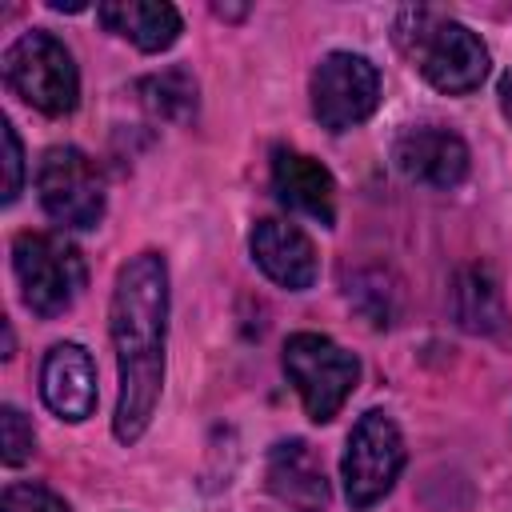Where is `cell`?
Wrapping results in <instances>:
<instances>
[{
  "label": "cell",
  "mask_w": 512,
  "mask_h": 512,
  "mask_svg": "<svg viewBox=\"0 0 512 512\" xmlns=\"http://www.w3.org/2000/svg\"><path fill=\"white\" fill-rule=\"evenodd\" d=\"M496 96H500V112H504V120L512 124V68L500 76V88H496Z\"/></svg>",
  "instance_id": "obj_20"
},
{
  "label": "cell",
  "mask_w": 512,
  "mask_h": 512,
  "mask_svg": "<svg viewBox=\"0 0 512 512\" xmlns=\"http://www.w3.org/2000/svg\"><path fill=\"white\" fill-rule=\"evenodd\" d=\"M96 16L108 32L136 44L140 52H164L180 36V12L160 0H108L96 4Z\"/></svg>",
  "instance_id": "obj_14"
},
{
  "label": "cell",
  "mask_w": 512,
  "mask_h": 512,
  "mask_svg": "<svg viewBox=\"0 0 512 512\" xmlns=\"http://www.w3.org/2000/svg\"><path fill=\"white\" fill-rule=\"evenodd\" d=\"M36 192L60 228H96L104 216V176L96 160L72 144H56L40 156Z\"/></svg>",
  "instance_id": "obj_7"
},
{
  "label": "cell",
  "mask_w": 512,
  "mask_h": 512,
  "mask_svg": "<svg viewBox=\"0 0 512 512\" xmlns=\"http://www.w3.org/2000/svg\"><path fill=\"white\" fill-rule=\"evenodd\" d=\"M0 136H4V200L12 204L20 196V184H24V148H20L12 120L0 124Z\"/></svg>",
  "instance_id": "obj_19"
},
{
  "label": "cell",
  "mask_w": 512,
  "mask_h": 512,
  "mask_svg": "<svg viewBox=\"0 0 512 512\" xmlns=\"http://www.w3.org/2000/svg\"><path fill=\"white\" fill-rule=\"evenodd\" d=\"M4 80L28 108L44 116H68L80 100V72L72 52L44 28H32L8 44Z\"/></svg>",
  "instance_id": "obj_3"
},
{
  "label": "cell",
  "mask_w": 512,
  "mask_h": 512,
  "mask_svg": "<svg viewBox=\"0 0 512 512\" xmlns=\"http://www.w3.org/2000/svg\"><path fill=\"white\" fill-rule=\"evenodd\" d=\"M40 396L44 404L64 420H88L96 408V364L92 356L64 340L52 344L40 364Z\"/></svg>",
  "instance_id": "obj_12"
},
{
  "label": "cell",
  "mask_w": 512,
  "mask_h": 512,
  "mask_svg": "<svg viewBox=\"0 0 512 512\" xmlns=\"http://www.w3.org/2000/svg\"><path fill=\"white\" fill-rule=\"evenodd\" d=\"M452 316L464 332H476V336H488V332L504 328V320H508L504 296H500L496 276L484 264H468V268L456 272V280H452Z\"/></svg>",
  "instance_id": "obj_15"
},
{
  "label": "cell",
  "mask_w": 512,
  "mask_h": 512,
  "mask_svg": "<svg viewBox=\"0 0 512 512\" xmlns=\"http://www.w3.org/2000/svg\"><path fill=\"white\" fill-rule=\"evenodd\" d=\"M12 268L24 304L44 320L68 312L88 280L80 248L56 232H20L12 240Z\"/></svg>",
  "instance_id": "obj_4"
},
{
  "label": "cell",
  "mask_w": 512,
  "mask_h": 512,
  "mask_svg": "<svg viewBox=\"0 0 512 512\" xmlns=\"http://www.w3.org/2000/svg\"><path fill=\"white\" fill-rule=\"evenodd\" d=\"M272 192L292 212L332 228V220H336V184H332V172L320 160H312L308 152H296V148H276L272 152Z\"/></svg>",
  "instance_id": "obj_11"
},
{
  "label": "cell",
  "mask_w": 512,
  "mask_h": 512,
  "mask_svg": "<svg viewBox=\"0 0 512 512\" xmlns=\"http://www.w3.org/2000/svg\"><path fill=\"white\" fill-rule=\"evenodd\" d=\"M140 100L148 112H156L164 120H188L196 112V80L184 68L156 72V76L140 80Z\"/></svg>",
  "instance_id": "obj_16"
},
{
  "label": "cell",
  "mask_w": 512,
  "mask_h": 512,
  "mask_svg": "<svg viewBox=\"0 0 512 512\" xmlns=\"http://www.w3.org/2000/svg\"><path fill=\"white\" fill-rule=\"evenodd\" d=\"M108 332L120 368V396L112 432L120 444H136L156 412L164 388V340H168V264L160 252H136L112 288Z\"/></svg>",
  "instance_id": "obj_1"
},
{
  "label": "cell",
  "mask_w": 512,
  "mask_h": 512,
  "mask_svg": "<svg viewBox=\"0 0 512 512\" xmlns=\"http://www.w3.org/2000/svg\"><path fill=\"white\" fill-rule=\"evenodd\" d=\"M4 464H24L28 456H32V448H36V436H32V424L24 420V412L20 408H12V404H4Z\"/></svg>",
  "instance_id": "obj_18"
},
{
  "label": "cell",
  "mask_w": 512,
  "mask_h": 512,
  "mask_svg": "<svg viewBox=\"0 0 512 512\" xmlns=\"http://www.w3.org/2000/svg\"><path fill=\"white\" fill-rule=\"evenodd\" d=\"M380 104V72L360 52H328L312 72V116L328 132L364 124Z\"/></svg>",
  "instance_id": "obj_8"
},
{
  "label": "cell",
  "mask_w": 512,
  "mask_h": 512,
  "mask_svg": "<svg viewBox=\"0 0 512 512\" xmlns=\"http://www.w3.org/2000/svg\"><path fill=\"white\" fill-rule=\"evenodd\" d=\"M268 488L280 504H288L292 512H324L332 492H328V476L324 464L316 460V452L304 440H280L268 452Z\"/></svg>",
  "instance_id": "obj_13"
},
{
  "label": "cell",
  "mask_w": 512,
  "mask_h": 512,
  "mask_svg": "<svg viewBox=\"0 0 512 512\" xmlns=\"http://www.w3.org/2000/svg\"><path fill=\"white\" fill-rule=\"evenodd\" d=\"M396 44L416 64V72L432 88H440L448 96L476 92L484 84V76H488V48H484V40L468 24H460L452 16H440L432 8L400 12Z\"/></svg>",
  "instance_id": "obj_2"
},
{
  "label": "cell",
  "mask_w": 512,
  "mask_h": 512,
  "mask_svg": "<svg viewBox=\"0 0 512 512\" xmlns=\"http://www.w3.org/2000/svg\"><path fill=\"white\" fill-rule=\"evenodd\" d=\"M0 512H68V504L44 484H8Z\"/></svg>",
  "instance_id": "obj_17"
},
{
  "label": "cell",
  "mask_w": 512,
  "mask_h": 512,
  "mask_svg": "<svg viewBox=\"0 0 512 512\" xmlns=\"http://www.w3.org/2000/svg\"><path fill=\"white\" fill-rule=\"evenodd\" d=\"M284 372L296 384L304 412L328 424L360 380V360L320 332H296L284 340Z\"/></svg>",
  "instance_id": "obj_5"
},
{
  "label": "cell",
  "mask_w": 512,
  "mask_h": 512,
  "mask_svg": "<svg viewBox=\"0 0 512 512\" xmlns=\"http://www.w3.org/2000/svg\"><path fill=\"white\" fill-rule=\"evenodd\" d=\"M468 144L440 128V124H416L404 128L392 144V164L404 180L428 184V188H456L468 176Z\"/></svg>",
  "instance_id": "obj_9"
},
{
  "label": "cell",
  "mask_w": 512,
  "mask_h": 512,
  "mask_svg": "<svg viewBox=\"0 0 512 512\" xmlns=\"http://www.w3.org/2000/svg\"><path fill=\"white\" fill-rule=\"evenodd\" d=\"M404 468V436L396 428L392 416L384 412H364L344 444V460H340V476H344V496L356 512L380 504L396 476Z\"/></svg>",
  "instance_id": "obj_6"
},
{
  "label": "cell",
  "mask_w": 512,
  "mask_h": 512,
  "mask_svg": "<svg viewBox=\"0 0 512 512\" xmlns=\"http://www.w3.org/2000/svg\"><path fill=\"white\" fill-rule=\"evenodd\" d=\"M252 256H256L260 272L288 292H304L320 276V260H316L312 240L296 224L276 220V216H268L252 228Z\"/></svg>",
  "instance_id": "obj_10"
}]
</instances>
